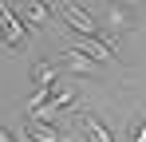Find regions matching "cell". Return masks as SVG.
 I'll return each mask as SVG.
<instances>
[{"label":"cell","instance_id":"cell-6","mask_svg":"<svg viewBox=\"0 0 146 142\" xmlns=\"http://www.w3.org/2000/svg\"><path fill=\"white\" fill-rule=\"evenodd\" d=\"M28 83H32V91H40V87H55V83H59V63L48 59V55H40V59L32 63V71H28Z\"/></svg>","mask_w":146,"mask_h":142},{"label":"cell","instance_id":"cell-4","mask_svg":"<svg viewBox=\"0 0 146 142\" xmlns=\"http://www.w3.org/2000/svg\"><path fill=\"white\" fill-rule=\"evenodd\" d=\"M75 130L83 134V142H115V130H111L95 111H87V107L75 115Z\"/></svg>","mask_w":146,"mask_h":142},{"label":"cell","instance_id":"cell-2","mask_svg":"<svg viewBox=\"0 0 146 142\" xmlns=\"http://www.w3.org/2000/svg\"><path fill=\"white\" fill-rule=\"evenodd\" d=\"M91 12L99 16V24H103L111 36H119L122 28H134V8H130V4H99Z\"/></svg>","mask_w":146,"mask_h":142},{"label":"cell","instance_id":"cell-8","mask_svg":"<svg viewBox=\"0 0 146 142\" xmlns=\"http://www.w3.org/2000/svg\"><path fill=\"white\" fill-rule=\"evenodd\" d=\"M75 103H79V91H75V87H67V83H55V87H51V115H59V111H67V107H75Z\"/></svg>","mask_w":146,"mask_h":142},{"label":"cell","instance_id":"cell-3","mask_svg":"<svg viewBox=\"0 0 146 142\" xmlns=\"http://www.w3.org/2000/svg\"><path fill=\"white\" fill-rule=\"evenodd\" d=\"M12 12H16V16H20V24H24V28H32V32H40L44 24L55 20L51 4H44V0H20V4H12Z\"/></svg>","mask_w":146,"mask_h":142},{"label":"cell","instance_id":"cell-9","mask_svg":"<svg viewBox=\"0 0 146 142\" xmlns=\"http://www.w3.org/2000/svg\"><path fill=\"white\" fill-rule=\"evenodd\" d=\"M126 142H146V111H138V115L130 118V134H126Z\"/></svg>","mask_w":146,"mask_h":142},{"label":"cell","instance_id":"cell-5","mask_svg":"<svg viewBox=\"0 0 146 142\" xmlns=\"http://www.w3.org/2000/svg\"><path fill=\"white\" fill-rule=\"evenodd\" d=\"M24 138L32 142H75V134H67L63 126H55V122H36V118H24V130H20Z\"/></svg>","mask_w":146,"mask_h":142},{"label":"cell","instance_id":"cell-10","mask_svg":"<svg viewBox=\"0 0 146 142\" xmlns=\"http://www.w3.org/2000/svg\"><path fill=\"white\" fill-rule=\"evenodd\" d=\"M0 142H20V138H16V134H12L8 126H0Z\"/></svg>","mask_w":146,"mask_h":142},{"label":"cell","instance_id":"cell-7","mask_svg":"<svg viewBox=\"0 0 146 142\" xmlns=\"http://www.w3.org/2000/svg\"><path fill=\"white\" fill-rule=\"evenodd\" d=\"M59 71H71V75H91V71H95V63H91L83 51L63 47V51H59Z\"/></svg>","mask_w":146,"mask_h":142},{"label":"cell","instance_id":"cell-1","mask_svg":"<svg viewBox=\"0 0 146 142\" xmlns=\"http://www.w3.org/2000/svg\"><path fill=\"white\" fill-rule=\"evenodd\" d=\"M32 36H36V32L20 24V16L12 12V4H0V44L8 47V51H24Z\"/></svg>","mask_w":146,"mask_h":142}]
</instances>
